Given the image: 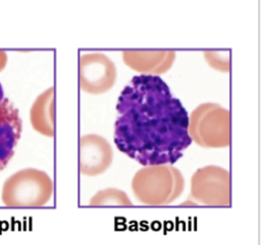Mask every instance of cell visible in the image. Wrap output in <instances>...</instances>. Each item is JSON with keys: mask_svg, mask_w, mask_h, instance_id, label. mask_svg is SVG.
Here are the masks:
<instances>
[{"mask_svg": "<svg viewBox=\"0 0 261 245\" xmlns=\"http://www.w3.org/2000/svg\"><path fill=\"white\" fill-rule=\"evenodd\" d=\"M116 110L114 142L143 166L174 163L192 143L186 109L157 75L134 76Z\"/></svg>", "mask_w": 261, "mask_h": 245, "instance_id": "1", "label": "cell"}, {"mask_svg": "<svg viewBox=\"0 0 261 245\" xmlns=\"http://www.w3.org/2000/svg\"><path fill=\"white\" fill-rule=\"evenodd\" d=\"M180 172L165 164L150 165L139 170L132 181L136 198L147 205H163L175 200L184 190Z\"/></svg>", "mask_w": 261, "mask_h": 245, "instance_id": "2", "label": "cell"}, {"mask_svg": "<svg viewBox=\"0 0 261 245\" xmlns=\"http://www.w3.org/2000/svg\"><path fill=\"white\" fill-rule=\"evenodd\" d=\"M53 193V183L43 171L24 169L11 175L3 185L2 201L11 207L45 205Z\"/></svg>", "mask_w": 261, "mask_h": 245, "instance_id": "3", "label": "cell"}, {"mask_svg": "<svg viewBox=\"0 0 261 245\" xmlns=\"http://www.w3.org/2000/svg\"><path fill=\"white\" fill-rule=\"evenodd\" d=\"M192 140L203 147H225L230 144V113L217 104H201L189 119Z\"/></svg>", "mask_w": 261, "mask_h": 245, "instance_id": "4", "label": "cell"}, {"mask_svg": "<svg viewBox=\"0 0 261 245\" xmlns=\"http://www.w3.org/2000/svg\"><path fill=\"white\" fill-rule=\"evenodd\" d=\"M191 195L203 205H229L230 174L217 166H206L199 169L191 180Z\"/></svg>", "mask_w": 261, "mask_h": 245, "instance_id": "5", "label": "cell"}, {"mask_svg": "<svg viewBox=\"0 0 261 245\" xmlns=\"http://www.w3.org/2000/svg\"><path fill=\"white\" fill-rule=\"evenodd\" d=\"M113 63L103 54H88L80 60V86L90 94H102L115 81Z\"/></svg>", "mask_w": 261, "mask_h": 245, "instance_id": "6", "label": "cell"}, {"mask_svg": "<svg viewBox=\"0 0 261 245\" xmlns=\"http://www.w3.org/2000/svg\"><path fill=\"white\" fill-rule=\"evenodd\" d=\"M112 148L109 142L97 134H87L80 138V172L88 176H96L110 166Z\"/></svg>", "mask_w": 261, "mask_h": 245, "instance_id": "7", "label": "cell"}, {"mask_svg": "<svg viewBox=\"0 0 261 245\" xmlns=\"http://www.w3.org/2000/svg\"><path fill=\"white\" fill-rule=\"evenodd\" d=\"M21 131L22 120L17 108L4 98L0 103V171L13 157Z\"/></svg>", "mask_w": 261, "mask_h": 245, "instance_id": "8", "label": "cell"}, {"mask_svg": "<svg viewBox=\"0 0 261 245\" xmlns=\"http://www.w3.org/2000/svg\"><path fill=\"white\" fill-rule=\"evenodd\" d=\"M125 63L142 72L160 73L166 71L174 58V52L169 51H133L122 53Z\"/></svg>", "mask_w": 261, "mask_h": 245, "instance_id": "9", "label": "cell"}, {"mask_svg": "<svg viewBox=\"0 0 261 245\" xmlns=\"http://www.w3.org/2000/svg\"><path fill=\"white\" fill-rule=\"evenodd\" d=\"M32 126L39 133L52 137L54 135V88L42 93L31 108Z\"/></svg>", "mask_w": 261, "mask_h": 245, "instance_id": "10", "label": "cell"}, {"mask_svg": "<svg viewBox=\"0 0 261 245\" xmlns=\"http://www.w3.org/2000/svg\"><path fill=\"white\" fill-rule=\"evenodd\" d=\"M90 205H119V206H130L133 205L128 196L125 192L108 188L101 191H98L91 199Z\"/></svg>", "mask_w": 261, "mask_h": 245, "instance_id": "11", "label": "cell"}, {"mask_svg": "<svg viewBox=\"0 0 261 245\" xmlns=\"http://www.w3.org/2000/svg\"><path fill=\"white\" fill-rule=\"evenodd\" d=\"M7 63V54L4 51L0 50V71H2Z\"/></svg>", "mask_w": 261, "mask_h": 245, "instance_id": "12", "label": "cell"}]
</instances>
